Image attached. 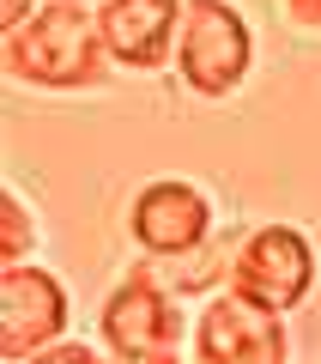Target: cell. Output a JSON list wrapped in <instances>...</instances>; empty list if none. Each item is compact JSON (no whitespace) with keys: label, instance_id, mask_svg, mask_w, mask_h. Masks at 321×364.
Wrapping results in <instances>:
<instances>
[{"label":"cell","instance_id":"cell-1","mask_svg":"<svg viewBox=\"0 0 321 364\" xmlns=\"http://www.w3.org/2000/svg\"><path fill=\"white\" fill-rule=\"evenodd\" d=\"M6 79L31 91H103L116 79V61L103 49L97 6L79 0H49L37 6V18L18 31H6Z\"/></svg>","mask_w":321,"mask_h":364},{"label":"cell","instance_id":"cell-2","mask_svg":"<svg viewBox=\"0 0 321 364\" xmlns=\"http://www.w3.org/2000/svg\"><path fill=\"white\" fill-rule=\"evenodd\" d=\"M255 67V31H249L243 6L231 0H188L182 13V37H176V73L194 97L224 104L236 97Z\"/></svg>","mask_w":321,"mask_h":364},{"label":"cell","instance_id":"cell-3","mask_svg":"<svg viewBox=\"0 0 321 364\" xmlns=\"http://www.w3.org/2000/svg\"><path fill=\"white\" fill-rule=\"evenodd\" d=\"M315 273H321V255L309 243V231H297V225H255L231 249L224 291H236V298L261 304L273 316H291L315 291Z\"/></svg>","mask_w":321,"mask_h":364},{"label":"cell","instance_id":"cell-4","mask_svg":"<svg viewBox=\"0 0 321 364\" xmlns=\"http://www.w3.org/2000/svg\"><path fill=\"white\" fill-rule=\"evenodd\" d=\"M212 219H219L212 195L188 176H152L128 200V237L152 261H188L194 249H206Z\"/></svg>","mask_w":321,"mask_h":364},{"label":"cell","instance_id":"cell-5","mask_svg":"<svg viewBox=\"0 0 321 364\" xmlns=\"http://www.w3.org/2000/svg\"><path fill=\"white\" fill-rule=\"evenodd\" d=\"M67 322H73V298L49 267H37V261L0 267V358L6 364H25L61 346Z\"/></svg>","mask_w":321,"mask_h":364},{"label":"cell","instance_id":"cell-6","mask_svg":"<svg viewBox=\"0 0 321 364\" xmlns=\"http://www.w3.org/2000/svg\"><path fill=\"white\" fill-rule=\"evenodd\" d=\"M188 346L200 364H291L285 316L261 310V304L236 298V291H212L200 304Z\"/></svg>","mask_w":321,"mask_h":364},{"label":"cell","instance_id":"cell-7","mask_svg":"<svg viewBox=\"0 0 321 364\" xmlns=\"http://www.w3.org/2000/svg\"><path fill=\"white\" fill-rule=\"evenodd\" d=\"M182 13L188 0H97V31L109 61L128 73H158L164 61H176Z\"/></svg>","mask_w":321,"mask_h":364},{"label":"cell","instance_id":"cell-8","mask_svg":"<svg viewBox=\"0 0 321 364\" xmlns=\"http://www.w3.org/2000/svg\"><path fill=\"white\" fill-rule=\"evenodd\" d=\"M37 255V207L25 200V188H0V261L6 267H25Z\"/></svg>","mask_w":321,"mask_h":364},{"label":"cell","instance_id":"cell-9","mask_svg":"<svg viewBox=\"0 0 321 364\" xmlns=\"http://www.w3.org/2000/svg\"><path fill=\"white\" fill-rule=\"evenodd\" d=\"M25 364H116V358H103L97 346H85V340H61V346L37 352V358H25Z\"/></svg>","mask_w":321,"mask_h":364},{"label":"cell","instance_id":"cell-10","mask_svg":"<svg viewBox=\"0 0 321 364\" xmlns=\"http://www.w3.org/2000/svg\"><path fill=\"white\" fill-rule=\"evenodd\" d=\"M285 18H291L297 31H315L321 37V0H285Z\"/></svg>","mask_w":321,"mask_h":364},{"label":"cell","instance_id":"cell-11","mask_svg":"<svg viewBox=\"0 0 321 364\" xmlns=\"http://www.w3.org/2000/svg\"><path fill=\"white\" fill-rule=\"evenodd\" d=\"M31 18H37V0H0V37L18 31V25H31Z\"/></svg>","mask_w":321,"mask_h":364},{"label":"cell","instance_id":"cell-12","mask_svg":"<svg viewBox=\"0 0 321 364\" xmlns=\"http://www.w3.org/2000/svg\"><path fill=\"white\" fill-rule=\"evenodd\" d=\"M79 6H97V0H79Z\"/></svg>","mask_w":321,"mask_h":364}]
</instances>
